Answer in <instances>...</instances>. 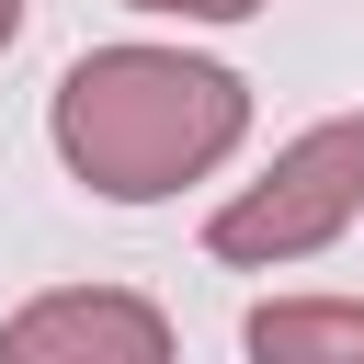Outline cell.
<instances>
[{"mask_svg": "<svg viewBox=\"0 0 364 364\" xmlns=\"http://www.w3.org/2000/svg\"><path fill=\"white\" fill-rule=\"evenodd\" d=\"M353 205H364V114H330V125H307V136L216 216V262H296V250H318Z\"/></svg>", "mask_w": 364, "mask_h": 364, "instance_id": "7a4b0ae2", "label": "cell"}, {"mask_svg": "<svg viewBox=\"0 0 364 364\" xmlns=\"http://www.w3.org/2000/svg\"><path fill=\"white\" fill-rule=\"evenodd\" d=\"M250 364H364V307L353 296H273V307H250Z\"/></svg>", "mask_w": 364, "mask_h": 364, "instance_id": "277c9868", "label": "cell"}, {"mask_svg": "<svg viewBox=\"0 0 364 364\" xmlns=\"http://www.w3.org/2000/svg\"><path fill=\"white\" fill-rule=\"evenodd\" d=\"M239 125H250V91L171 46H102L57 80V159L114 205L182 193L193 171H216L239 148Z\"/></svg>", "mask_w": 364, "mask_h": 364, "instance_id": "6da1fadb", "label": "cell"}, {"mask_svg": "<svg viewBox=\"0 0 364 364\" xmlns=\"http://www.w3.org/2000/svg\"><path fill=\"white\" fill-rule=\"evenodd\" d=\"M136 11H182V23H239V11H262V0H136Z\"/></svg>", "mask_w": 364, "mask_h": 364, "instance_id": "5b68a950", "label": "cell"}, {"mask_svg": "<svg viewBox=\"0 0 364 364\" xmlns=\"http://www.w3.org/2000/svg\"><path fill=\"white\" fill-rule=\"evenodd\" d=\"M0 364H171V318L125 284H68L0 318Z\"/></svg>", "mask_w": 364, "mask_h": 364, "instance_id": "3957f363", "label": "cell"}, {"mask_svg": "<svg viewBox=\"0 0 364 364\" xmlns=\"http://www.w3.org/2000/svg\"><path fill=\"white\" fill-rule=\"evenodd\" d=\"M11 34H23V0H0V46H11Z\"/></svg>", "mask_w": 364, "mask_h": 364, "instance_id": "8992f818", "label": "cell"}]
</instances>
